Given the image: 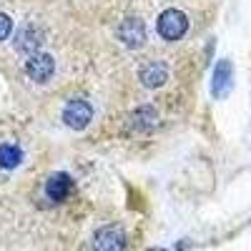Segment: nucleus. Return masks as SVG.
Segmentation results:
<instances>
[{
    "label": "nucleus",
    "mask_w": 251,
    "mask_h": 251,
    "mask_svg": "<svg viewBox=\"0 0 251 251\" xmlns=\"http://www.w3.org/2000/svg\"><path fill=\"white\" fill-rule=\"evenodd\" d=\"M156 28H158V35H161L163 40H171V43H174V40H181V38L186 35V30H188V18H186L183 10L169 8V10H163V13L158 15Z\"/></svg>",
    "instance_id": "f257e3e1"
},
{
    "label": "nucleus",
    "mask_w": 251,
    "mask_h": 251,
    "mask_svg": "<svg viewBox=\"0 0 251 251\" xmlns=\"http://www.w3.org/2000/svg\"><path fill=\"white\" fill-rule=\"evenodd\" d=\"M91 118H93L91 103L80 100V98L66 103V108H63V121H66V126H71L73 131H83L91 123Z\"/></svg>",
    "instance_id": "f03ea898"
},
{
    "label": "nucleus",
    "mask_w": 251,
    "mask_h": 251,
    "mask_svg": "<svg viewBox=\"0 0 251 251\" xmlns=\"http://www.w3.org/2000/svg\"><path fill=\"white\" fill-rule=\"evenodd\" d=\"M55 73V63L48 53H33L25 63V75L33 83H48Z\"/></svg>",
    "instance_id": "7ed1b4c3"
},
{
    "label": "nucleus",
    "mask_w": 251,
    "mask_h": 251,
    "mask_svg": "<svg viewBox=\"0 0 251 251\" xmlns=\"http://www.w3.org/2000/svg\"><path fill=\"white\" fill-rule=\"evenodd\" d=\"M118 40H121L126 48H131V50L141 48L146 43V25H143V20L126 18L123 23H121V28H118Z\"/></svg>",
    "instance_id": "20e7f679"
},
{
    "label": "nucleus",
    "mask_w": 251,
    "mask_h": 251,
    "mask_svg": "<svg viewBox=\"0 0 251 251\" xmlns=\"http://www.w3.org/2000/svg\"><path fill=\"white\" fill-rule=\"evenodd\" d=\"M40 46H43V33H40L38 28L25 25V28L18 30V35H15V50L25 53V55H33V53L40 50Z\"/></svg>",
    "instance_id": "39448f33"
},
{
    "label": "nucleus",
    "mask_w": 251,
    "mask_h": 251,
    "mask_svg": "<svg viewBox=\"0 0 251 251\" xmlns=\"http://www.w3.org/2000/svg\"><path fill=\"white\" fill-rule=\"evenodd\" d=\"M73 191V178L68 174H53L46 183V194L50 201H66Z\"/></svg>",
    "instance_id": "423d86ee"
},
{
    "label": "nucleus",
    "mask_w": 251,
    "mask_h": 251,
    "mask_svg": "<svg viewBox=\"0 0 251 251\" xmlns=\"http://www.w3.org/2000/svg\"><path fill=\"white\" fill-rule=\"evenodd\" d=\"M141 83L146 88H161L163 83H166V78H169V71H166V66L163 63H158V60H151V63H146V66L141 68Z\"/></svg>",
    "instance_id": "0eeeda50"
},
{
    "label": "nucleus",
    "mask_w": 251,
    "mask_h": 251,
    "mask_svg": "<svg viewBox=\"0 0 251 251\" xmlns=\"http://www.w3.org/2000/svg\"><path fill=\"white\" fill-rule=\"evenodd\" d=\"M126 244L123 228L118 226H108V228H98L93 236V246L96 249H121Z\"/></svg>",
    "instance_id": "6e6552de"
},
{
    "label": "nucleus",
    "mask_w": 251,
    "mask_h": 251,
    "mask_svg": "<svg viewBox=\"0 0 251 251\" xmlns=\"http://www.w3.org/2000/svg\"><path fill=\"white\" fill-rule=\"evenodd\" d=\"M231 63L228 60H221L216 66V73H214V96H226L231 91Z\"/></svg>",
    "instance_id": "1a4fd4ad"
},
{
    "label": "nucleus",
    "mask_w": 251,
    "mask_h": 251,
    "mask_svg": "<svg viewBox=\"0 0 251 251\" xmlns=\"http://www.w3.org/2000/svg\"><path fill=\"white\" fill-rule=\"evenodd\" d=\"M20 161H23V151H20L18 146H13V143L0 146V169L3 171L15 169V166H20Z\"/></svg>",
    "instance_id": "9d476101"
},
{
    "label": "nucleus",
    "mask_w": 251,
    "mask_h": 251,
    "mask_svg": "<svg viewBox=\"0 0 251 251\" xmlns=\"http://www.w3.org/2000/svg\"><path fill=\"white\" fill-rule=\"evenodd\" d=\"M136 121L141 123V128H146V126H153L156 123V111L151 106H141L136 108Z\"/></svg>",
    "instance_id": "9b49d317"
},
{
    "label": "nucleus",
    "mask_w": 251,
    "mask_h": 251,
    "mask_svg": "<svg viewBox=\"0 0 251 251\" xmlns=\"http://www.w3.org/2000/svg\"><path fill=\"white\" fill-rule=\"evenodd\" d=\"M10 33H13V20H10V15L0 13V40L10 38Z\"/></svg>",
    "instance_id": "f8f14e48"
}]
</instances>
